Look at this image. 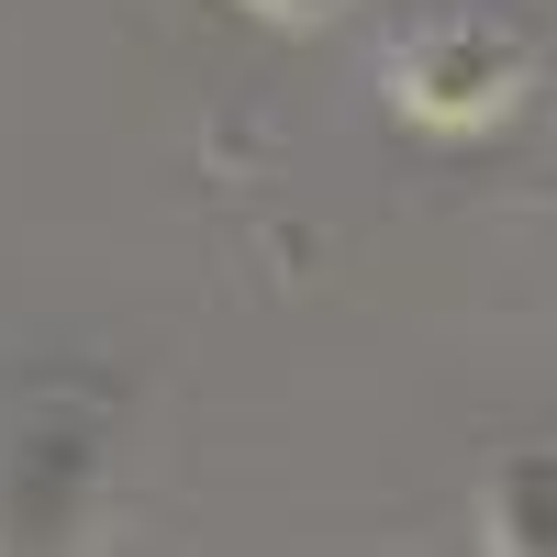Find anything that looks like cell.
Here are the masks:
<instances>
[{"instance_id": "3", "label": "cell", "mask_w": 557, "mask_h": 557, "mask_svg": "<svg viewBox=\"0 0 557 557\" xmlns=\"http://www.w3.org/2000/svg\"><path fill=\"white\" fill-rule=\"evenodd\" d=\"M268 12H323V0H268Z\"/></svg>"}, {"instance_id": "2", "label": "cell", "mask_w": 557, "mask_h": 557, "mask_svg": "<svg viewBox=\"0 0 557 557\" xmlns=\"http://www.w3.org/2000/svg\"><path fill=\"white\" fill-rule=\"evenodd\" d=\"M480 513H491V557H557V457L546 446L502 457L491 491H480Z\"/></svg>"}, {"instance_id": "1", "label": "cell", "mask_w": 557, "mask_h": 557, "mask_svg": "<svg viewBox=\"0 0 557 557\" xmlns=\"http://www.w3.org/2000/svg\"><path fill=\"white\" fill-rule=\"evenodd\" d=\"M513 78H524V45L502 34V23H435L401 57V101L435 112V123H480V112L513 101Z\"/></svg>"}]
</instances>
